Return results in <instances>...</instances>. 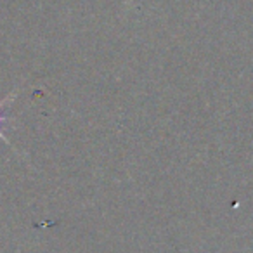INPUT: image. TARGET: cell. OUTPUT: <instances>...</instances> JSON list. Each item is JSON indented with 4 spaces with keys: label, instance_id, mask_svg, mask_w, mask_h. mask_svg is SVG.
Segmentation results:
<instances>
[{
    "label": "cell",
    "instance_id": "obj_1",
    "mask_svg": "<svg viewBox=\"0 0 253 253\" xmlns=\"http://www.w3.org/2000/svg\"><path fill=\"white\" fill-rule=\"evenodd\" d=\"M16 94H18V90L11 92V94H9V95H5V97L2 99V101H0V139H2V141H4L7 146H11V148H12V142L9 141V139L5 137V134H4V132H2V125H4V123H5V120H9V118H11V116H9V115H4V113H2V108H4V106L7 104V102L11 101V99H14V97H16Z\"/></svg>",
    "mask_w": 253,
    "mask_h": 253
}]
</instances>
